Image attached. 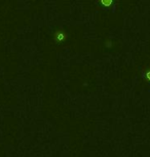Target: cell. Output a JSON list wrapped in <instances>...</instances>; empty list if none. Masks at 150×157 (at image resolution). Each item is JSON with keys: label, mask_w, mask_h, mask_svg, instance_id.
<instances>
[{"label": "cell", "mask_w": 150, "mask_h": 157, "mask_svg": "<svg viewBox=\"0 0 150 157\" xmlns=\"http://www.w3.org/2000/svg\"><path fill=\"white\" fill-rule=\"evenodd\" d=\"M97 2L104 8H109L114 4V0H97Z\"/></svg>", "instance_id": "obj_2"}, {"label": "cell", "mask_w": 150, "mask_h": 157, "mask_svg": "<svg viewBox=\"0 0 150 157\" xmlns=\"http://www.w3.org/2000/svg\"><path fill=\"white\" fill-rule=\"evenodd\" d=\"M144 76H145V79L150 81V69L149 70H146L145 74H144Z\"/></svg>", "instance_id": "obj_3"}, {"label": "cell", "mask_w": 150, "mask_h": 157, "mask_svg": "<svg viewBox=\"0 0 150 157\" xmlns=\"http://www.w3.org/2000/svg\"><path fill=\"white\" fill-rule=\"evenodd\" d=\"M55 40L59 43H63L67 40V33L63 29H58L57 31H55L54 33Z\"/></svg>", "instance_id": "obj_1"}]
</instances>
